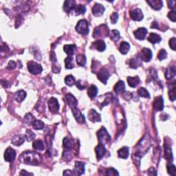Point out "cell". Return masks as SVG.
Here are the masks:
<instances>
[{"label": "cell", "mask_w": 176, "mask_h": 176, "mask_svg": "<svg viewBox=\"0 0 176 176\" xmlns=\"http://www.w3.org/2000/svg\"><path fill=\"white\" fill-rule=\"evenodd\" d=\"M66 101L67 104L69 105L70 108L72 109V114L76 118V120L78 121L79 123H84L85 122V117L82 115L81 111L76 108V105L78 104V101L76 98L71 94H67L66 95Z\"/></svg>", "instance_id": "6da1fadb"}, {"label": "cell", "mask_w": 176, "mask_h": 176, "mask_svg": "<svg viewBox=\"0 0 176 176\" xmlns=\"http://www.w3.org/2000/svg\"><path fill=\"white\" fill-rule=\"evenodd\" d=\"M41 156L39 153L32 151H26L21 153L19 157V161L22 163L31 165H37L41 161Z\"/></svg>", "instance_id": "7a4b0ae2"}, {"label": "cell", "mask_w": 176, "mask_h": 176, "mask_svg": "<svg viewBox=\"0 0 176 176\" xmlns=\"http://www.w3.org/2000/svg\"><path fill=\"white\" fill-rule=\"evenodd\" d=\"M109 30L108 27L105 24L99 26L94 29L93 37L96 39L101 38V37H107L109 36Z\"/></svg>", "instance_id": "3957f363"}, {"label": "cell", "mask_w": 176, "mask_h": 176, "mask_svg": "<svg viewBox=\"0 0 176 176\" xmlns=\"http://www.w3.org/2000/svg\"><path fill=\"white\" fill-rule=\"evenodd\" d=\"M97 136L99 142L103 144H107V143H109L110 142V140H111L110 135L104 127H101L100 130L97 132Z\"/></svg>", "instance_id": "277c9868"}, {"label": "cell", "mask_w": 176, "mask_h": 176, "mask_svg": "<svg viewBox=\"0 0 176 176\" xmlns=\"http://www.w3.org/2000/svg\"><path fill=\"white\" fill-rule=\"evenodd\" d=\"M76 30L79 34L83 35H87L89 33V26L88 22L85 19H81L77 23L76 26Z\"/></svg>", "instance_id": "5b68a950"}, {"label": "cell", "mask_w": 176, "mask_h": 176, "mask_svg": "<svg viewBox=\"0 0 176 176\" xmlns=\"http://www.w3.org/2000/svg\"><path fill=\"white\" fill-rule=\"evenodd\" d=\"M28 69L30 73L32 74H41L42 72L43 68L41 67V65H39V63H37L33 61H30L28 63Z\"/></svg>", "instance_id": "8992f818"}, {"label": "cell", "mask_w": 176, "mask_h": 176, "mask_svg": "<svg viewBox=\"0 0 176 176\" xmlns=\"http://www.w3.org/2000/svg\"><path fill=\"white\" fill-rule=\"evenodd\" d=\"M138 56L141 60L145 61V62H148L152 58V52L149 48H144L141 50L140 55H138Z\"/></svg>", "instance_id": "52a82bcc"}, {"label": "cell", "mask_w": 176, "mask_h": 176, "mask_svg": "<svg viewBox=\"0 0 176 176\" xmlns=\"http://www.w3.org/2000/svg\"><path fill=\"white\" fill-rule=\"evenodd\" d=\"M109 76H110L109 72L105 67H103L100 70H99V72L98 73V78L103 83L106 84L107 81L109 79Z\"/></svg>", "instance_id": "ba28073f"}, {"label": "cell", "mask_w": 176, "mask_h": 176, "mask_svg": "<svg viewBox=\"0 0 176 176\" xmlns=\"http://www.w3.org/2000/svg\"><path fill=\"white\" fill-rule=\"evenodd\" d=\"M16 158V151L11 147H8L4 153V158L7 162H12Z\"/></svg>", "instance_id": "9c48e42d"}, {"label": "cell", "mask_w": 176, "mask_h": 176, "mask_svg": "<svg viewBox=\"0 0 176 176\" xmlns=\"http://www.w3.org/2000/svg\"><path fill=\"white\" fill-rule=\"evenodd\" d=\"M48 106H49V109L50 110V111L54 114H56L59 111V107H60L58 100L55 98H51L50 99L49 102H48Z\"/></svg>", "instance_id": "30bf717a"}, {"label": "cell", "mask_w": 176, "mask_h": 176, "mask_svg": "<svg viewBox=\"0 0 176 176\" xmlns=\"http://www.w3.org/2000/svg\"><path fill=\"white\" fill-rule=\"evenodd\" d=\"M130 16L133 20L140 21L143 19L144 15H143L141 10L139 8H136V9L130 11Z\"/></svg>", "instance_id": "8fae6325"}, {"label": "cell", "mask_w": 176, "mask_h": 176, "mask_svg": "<svg viewBox=\"0 0 176 176\" xmlns=\"http://www.w3.org/2000/svg\"><path fill=\"white\" fill-rule=\"evenodd\" d=\"M153 107L156 111H162L164 109V100L161 96H158L153 101Z\"/></svg>", "instance_id": "7c38bea8"}, {"label": "cell", "mask_w": 176, "mask_h": 176, "mask_svg": "<svg viewBox=\"0 0 176 176\" xmlns=\"http://www.w3.org/2000/svg\"><path fill=\"white\" fill-rule=\"evenodd\" d=\"M147 34V29L145 28H139L133 32V34L136 39L139 40H144Z\"/></svg>", "instance_id": "4fadbf2b"}, {"label": "cell", "mask_w": 176, "mask_h": 176, "mask_svg": "<svg viewBox=\"0 0 176 176\" xmlns=\"http://www.w3.org/2000/svg\"><path fill=\"white\" fill-rule=\"evenodd\" d=\"M105 11V8L102 4H95L92 8V13L95 17H100Z\"/></svg>", "instance_id": "5bb4252c"}, {"label": "cell", "mask_w": 176, "mask_h": 176, "mask_svg": "<svg viewBox=\"0 0 176 176\" xmlns=\"http://www.w3.org/2000/svg\"><path fill=\"white\" fill-rule=\"evenodd\" d=\"M95 152L96 153V157H97L98 160H100L103 156L105 155V153H106V149H105L104 144L99 143L98 146L95 148Z\"/></svg>", "instance_id": "9a60e30c"}, {"label": "cell", "mask_w": 176, "mask_h": 176, "mask_svg": "<svg viewBox=\"0 0 176 176\" xmlns=\"http://www.w3.org/2000/svg\"><path fill=\"white\" fill-rule=\"evenodd\" d=\"M88 119L92 122H100V116L95 109H91L88 112Z\"/></svg>", "instance_id": "2e32d148"}, {"label": "cell", "mask_w": 176, "mask_h": 176, "mask_svg": "<svg viewBox=\"0 0 176 176\" xmlns=\"http://www.w3.org/2000/svg\"><path fill=\"white\" fill-rule=\"evenodd\" d=\"M92 47L94 48V49L97 50L99 52H103L106 49V44L104 41L99 39L92 43Z\"/></svg>", "instance_id": "e0dca14e"}, {"label": "cell", "mask_w": 176, "mask_h": 176, "mask_svg": "<svg viewBox=\"0 0 176 176\" xmlns=\"http://www.w3.org/2000/svg\"><path fill=\"white\" fill-rule=\"evenodd\" d=\"M85 171V165L82 162H76L75 167H74V174L81 175L84 173Z\"/></svg>", "instance_id": "ac0fdd59"}, {"label": "cell", "mask_w": 176, "mask_h": 176, "mask_svg": "<svg viewBox=\"0 0 176 176\" xmlns=\"http://www.w3.org/2000/svg\"><path fill=\"white\" fill-rule=\"evenodd\" d=\"M76 6V1L73 0H69V1H65L63 6V10L67 12H70L73 11L74 8Z\"/></svg>", "instance_id": "d6986e66"}, {"label": "cell", "mask_w": 176, "mask_h": 176, "mask_svg": "<svg viewBox=\"0 0 176 176\" xmlns=\"http://www.w3.org/2000/svg\"><path fill=\"white\" fill-rule=\"evenodd\" d=\"M164 158L169 161L173 160L172 151H171V145L164 142Z\"/></svg>", "instance_id": "ffe728a7"}, {"label": "cell", "mask_w": 176, "mask_h": 176, "mask_svg": "<svg viewBox=\"0 0 176 176\" xmlns=\"http://www.w3.org/2000/svg\"><path fill=\"white\" fill-rule=\"evenodd\" d=\"M147 2L150 5V6L153 9L155 10L161 9L162 5H163V3H162V1H160V0H150V1H147Z\"/></svg>", "instance_id": "44dd1931"}, {"label": "cell", "mask_w": 176, "mask_h": 176, "mask_svg": "<svg viewBox=\"0 0 176 176\" xmlns=\"http://www.w3.org/2000/svg\"><path fill=\"white\" fill-rule=\"evenodd\" d=\"M175 66L172 65V66H169V67L166 69V71L165 72V76H166V79L168 80H170L172 78H173L175 76Z\"/></svg>", "instance_id": "7402d4cb"}, {"label": "cell", "mask_w": 176, "mask_h": 176, "mask_svg": "<svg viewBox=\"0 0 176 176\" xmlns=\"http://www.w3.org/2000/svg\"><path fill=\"white\" fill-rule=\"evenodd\" d=\"M76 48V46L75 44H70V45H65L63 46V50L64 52L67 54L68 56H72L74 54L75 49Z\"/></svg>", "instance_id": "603a6c76"}, {"label": "cell", "mask_w": 176, "mask_h": 176, "mask_svg": "<svg viewBox=\"0 0 176 176\" xmlns=\"http://www.w3.org/2000/svg\"><path fill=\"white\" fill-rule=\"evenodd\" d=\"M147 39H148V41L150 43L155 44V43H159L160 41H161V37H160L159 34H156V33L151 32L150 33V34H149V36L148 37Z\"/></svg>", "instance_id": "cb8c5ba5"}, {"label": "cell", "mask_w": 176, "mask_h": 176, "mask_svg": "<svg viewBox=\"0 0 176 176\" xmlns=\"http://www.w3.org/2000/svg\"><path fill=\"white\" fill-rule=\"evenodd\" d=\"M24 140H25V138L23 136L17 135L15 136L12 138L11 142H12V144L15 145V146H20L24 142Z\"/></svg>", "instance_id": "d4e9b609"}, {"label": "cell", "mask_w": 176, "mask_h": 176, "mask_svg": "<svg viewBox=\"0 0 176 176\" xmlns=\"http://www.w3.org/2000/svg\"><path fill=\"white\" fill-rule=\"evenodd\" d=\"M140 60H141V59H140L139 56L133 57V58L131 59L130 61H129V66H130L131 68L136 69V68H137L138 67L141 65V61Z\"/></svg>", "instance_id": "484cf974"}, {"label": "cell", "mask_w": 176, "mask_h": 176, "mask_svg": "<svg viewBox=\"0 0 176 176\" xmlns=\"http://www.w3.org/2000/svg\"><path fill=\"white\" fill-rule=\"evenodd\" d=\"M125 90V84L122 81H119L114 86V92L116 94H119L122 93Z\"/></svg>", "instance_id": "4316f807"}, {"label": "cell", "mask_w": 176, "mask_h": 176, "mask_svg": "<svg viewBox=\"0 0 176 176\" xmlns=\"http://www.w3.org/2000/svg\"><path fill=\"white\" fill-rule=\"evenodd\" d=\"M127 82L130 87H136L140 83V78L138 76H128L127 77Z\"/></svg>", "instance_id": "83f0119b"}, {"label": "cell", "mask_w": 176, "mask_h": 176, "mask_svg": "<svg viewBox=\"0 0 176 176\" xmlns=\"http://www.w3.org/2000/svg\"><path fill=\"white\" fill-rule=\"evenodd\" d=\"M98 91V88L96 87V86L94 85H91L87 89L88 96H89V98H94L96 96V95H97Z\"/></svg>", "instance_id": "f1b7e54d"}, {"label": "cell", "mask_w": 176, "mask_h": 176, "mask_svg": "<svg viewBox=\"0 0 176 176\" xmlns=\"http://www.w3.org/2000/svg\"><path fill=\"white\" fill-rule=\"evenodd\" d=\"M118 157L123 158V159H127L129 156V148L127 147H123L122 148L118 151Z\"/></svg>", "instance_id": "f546056e"}, {"label": "cell", "mask_w": 176, "mask_h": 176, "mask_svg": "<svg viewBox=\"0 0 176 176\" xmlns=\"http://www.w3.org/2000/svg\"><path fill=\"white\" fill-rule=\"evenodd\" d=\"M109 38L111 39V40L116 42V41H118L120 38V32L116 30H111V31L109 32Z\"/></svg>", "instance_id": "4dcf8cb0"}, {"label": "cell", "mask_w": 176, "mask_h": 176, "mask_svg": "<svg viewBox=\"0 0 176 176\" xmlns=\"http://www.w3.org/2000/svg\"><path fill=\"white\" fill-rule=\"evenodd\" d=\"M129 49H130V45L127 42H125V41H122V43H120V52L121 54H126L127 52H129Z\"/></svg>", "instance_id": "1f68e13d"}, {"label": "cell", "mask_w": 176, "mask_h": 176, "mask_svg": "<svg viewBox=\"0 0 176 176\" xmlns=\"http://www.w3.org/2000/svg\"><path fill=\"white\" fill-rule=\"evenodd\" d=\"M26 97V93L23 90H19L15 94V100L17 101L18 103H21V101L24 100V98Z\"/></svg>", "instance_id": "d6a6232c"}, {"label": "cell", "mask_w": 176, "mask_h": 176, "mask_svg": "<svg viewBox=\"0 0 176 176\" xmlns=\"http://www.w3.org/2000/svg\"><path fill=\"white\" fill-rule=\"evenodd\" d=\"M32 147L37 150L43 151L44 149L43 142L41 140H36L32 143Z\"/></svg>", "instance_id": "836d02e7"}, {"label": "cell", "mask_w": 176, "mask_h": 176, "mask_svg": "<svg viewBox=\"0 0 176 176\" xmlns=\"http://www.w3.org/2000/svg\"><path fill=\"white\" fill-rule=\"evenodd\" d=\"M76 59L77 64L78 65L84 66L85 65V63H86V57H85V55L81 54L76 55Z\"/></svg>", "instance_id": "e575fe53"}, {"label": "cell", "mask_w": 176, "mask_h": 176, "mask_svg": "<svg viewBox=\"0 0 176 176\" xmlns=\"http://www.w3.org/2000/svg\"><path fill=\"white\" fill-rule=\"evenodd\" d=\"M63 146L67 149H72L74 146L73 140L68 139L67 138H65L63 139Z\"/></svg>", "instance_id": "d590c367"}, {"label": "cell", "mask_w": 176, "mask_h": 176, "mask_svg": "<svg viewBox=\"0 0 176 176\" xmlns=\"http://www.w3.org/2000/svg\"><path fill=\"white\" fill-rule=\"evenodd\" d=\"M73 11L75 12L76 15L84 14L85 11H86V8H85V6L83 5H77L75 6V8H74Z\"/></svg>", "instance_id": "8d00e7d4"}, {"label": "cell", "mask_w": 176, "mask_h": 176, "mask_svg": "<svg viewBox=\"0 0 176 176\" xmlns=\"http://www.w3.org/2000/svg\"><path fill=\"white\" fill-rule=\"evenodd\" d=\"M32 126L33 128L36 130H40V129H43L44 127V123L41 120H35L34 122H32Z\"/></svg>", "instance_id": "74e56055"}, {"label": "cell", "mask_w": 176, "mask_h": 176, "mask_svg": "<svg viewBox=\"0 0 176 176\" xmlns=\"http://www.w3.org/2000/svg\"><path fill=\"white\" fill-rule=\"evenodd\" d=\"M138 94L141 97H144V98H150V95H149V92L145 89L144 87H140L139 89H138Z\"/></svg>", "instance_id": "f35d334b"}, {"label": "cell", "mask_w": 176, "mask_h": 176, "mask_svg": "<svg viewBox=\"0 0 176 176\" xmlns=\"http://www.w3.org/2000/svg\"><path fill=\"white\" fill-rule=\"evenodd\" d=\"M166 169L169 175H173V176L176 175V168L174 164L168 163L166 165Z\"/></svg>", "instance_id": "ab89813d"}, {"label": "cell", "mask_w": 176, "mask_h": 176, "mask_svg": "<svg viewBox=\"0 0 176 176\" xmlns=\"http://www.w3.org/2000/svg\"><path fill=\"white\" fill-rule=\"evenodd\" d=\"M65 68L67 69H72L74 67V63H73V59L72 56H68L67 58L65 59Z\"/></svg>", "instance_id": "60d3db41"}, {"label": "cell", "mask_w": 176, "mask_h": 176, "mask_svg": "<svg viewBox=\"0 0 176 176\" xmlns=\"http://www.w3.org/2000/svg\"><path fill=\"white\" fill-rule=\"evenodd\" d=\"M65 82L68 86H73L75 84V78L72 75H68L65 76Z\"/></svg>", "instance_id": "b9f144b4"}, {"label": "cell", "mask_w": 176, "mask_h": 176, "mask_svg": "<svg viewBox=\"0 0 176 176\" xmlns=\"http://www.w3.org/2000/svg\"><path fill=\"white\" fill-rule=\"evenodd\" d=\"M35 137V133H33V132L30 130V129H28L26 130V132L25 133V138L28 140V142L32 141V140L34 139Z\"/></svg>", "instance_id": "7bdbcfd3"}, {"label": "cell", "mask_w": 176, "mask_h": 176, "mask_svg": "<svg viewBox=\"0 0 176 176\" xmlns=\"http://www.w3.org/2000/svg\"><path fill=\"white\" fill-rule=\"evenodd\" d=\"M169 98L172 101H174L175 100V84L173 85V86L171 87V89L169 92Z\"/></svg>", "instance_id": "ee69618b"}, {"label": "cell", "mask_w": 176, "mask_h": 176, "mask_svg": "<svg viewBox=\"0 0 176 176\" xmlns=\"http://www.w3.org/2000/svg\"><path fill=\"white\" fill-rule=\"evenodd\" d=\"M167 57V52L164 49H161L158 55V58L160 61H162Z\"/></svg>", "instance_id": "f6af8a7d"}, {"label": "cell", "mask_w": 176, "mask_h": 176, "mask_svg": "<svg viewBox=\"0 0 176 176\" xmlns=\"http://www.w3.org/2000/svg\"><path fill=\"white\" fill-rule=\"evenodd\" d=\"M25 120L28 125H32V122L35 120V118H34V116L32 115V114H26V116L25 117Z\"/></svg>", "instance_id": "bcb514c9"}, {"label": "cell", "mask_w": 176, "mask_h": 176, "mask_svg": "<svg viewBox=\"0 0 176 176\" xmlns=\"http://www.w3.org/2000/svg\"><path fill=\"white\" fill-rule=\"evenodd\" d=\"M106 175H119V173L114 168H109L106 171Z\"/></svg>", "instance_id": "7dc6e473"}, {"label": "cell", "mask_w": 176, "mask_h": 176, "mask_svg": "<svg viewBox=\"0 0 176 176\" xmlns=\"http://www.w3.org/2000/svg\"><path fill=\"white\" fill-rule=\"evenodd\" d=\"M168 17L171 19L173 22H175L176 21V14H175V10H173L171 11L170 12H169L168 14Z\"/></svg>", "instance_id": "c3c4849f"}, {"label": "cell", "mask_w": 176, "mask_h": 176, "mask_svg": "<svg viewBox=\"0 0 176 176\" xmlns=\"http://www.w3.org/2000/svg\"><path fill=\"white\" fill-rule=\"evenodd\" d=\"M118 15L117 12H114L113 14L110 17V20H111V23H116L118 21Z\"/></svg>", "instance_id": "681fc988"}, {"label": "cell", "mask_w": 176, "mask_h": 176, "mask_svg": "<svg viewBox=\"0 0 176 176\" xmlns=\"http://www.w3.org/2000/svg\"><path fill=\"white\" fill-rule=\"evenodd\" d=\"M175 43L176 41L175 37H173L169 40V46L173 50H175Z\"/></svg>", "instance_id": "f907efd6"}, {"label": "cell", "mask_w": 176, "mask_h": 176, "mask_svg": "<svg viewBox=\"0 0 176 176\" xmlns=\"http://www.w3.org/2000/svg\"><path fill=\"white\" fill-rule=\"evenodd\" d=\"M122 97L125 100H129V99H131L132 97V94L130 93L129 92H125L123 93V95H122Z\"/></svg>", "instance_id": "816d5d0a"}, {"label": "cell", "mask_w": 176, "mask_h": 176, "mask_svg": "<svg viewBox=\"0 0 176 176\" xmlns=\"http://www.w3.org/2000/svg\"><path fill=\"white\" fill-rule=\"evenodd\" d=\"M16 65H17L16 62H15L14 61H10L7 65V68L8 70H12L16 67Z\"/></svg>", "instance_id": "f5cc1de1"}, {"label": "cell", "mask_w": 176, "mask_h": 176, "mask_svg": "<svg viewBox=\"0 0 176 176\" xmlns=\"http://www.w3.org/2000/svg\"><path fill=\"white\" fill-rule=\"evenodd\" d=\"M81 80H78V81L76 82V87L78 88L79 89H84L85 88V85H83L81 84Z\"/></svg>", "instance_id": "db71d44e"}, {"label": "cell", "mask_w": 176, "mask_h": 176, "mask_svg": "<svg viewBox=\"0 0 176 176\" xmlns=\"http://www.w3.org/2000/svg\"><path fill=\"white\" fill-rule=\"evenodd\" d=\"M168 2V4H169V7L170 8H171V9H173V10H175V1H167Z\"/></svg>", "instance_id": "11a10c76"}, {"label": "cell", "mask_w": 176, "mask_h": 176, "mask_svg": "<svg viewBox=\"0 0 176 176\" xmlns=\"http://www.w3.org/2000/svg\"><path fill=\"white\" fill-rule=\"evenodd\" d=\"M63 175H74V173H72V172L70 170H66L64 171V173H63Z\"/></svg>", "instance_id": "9f6ffc18"}, {"label": "cell", "mask_w": 176, "mask_h": 176, "mask_svg": "<svg viewBox=\"0 0 176 176\" xmlns=\"http://www.w3.org/2000/svg\"><path fill=\"white\" fill-rule=\"evenodd\" d=\"M20 175H32L33 173H27L26 172L25 170H22L20 173Z\"/></svg>", "instance_id": "6f0895ef"}]
</instances>
